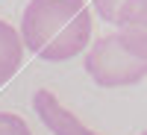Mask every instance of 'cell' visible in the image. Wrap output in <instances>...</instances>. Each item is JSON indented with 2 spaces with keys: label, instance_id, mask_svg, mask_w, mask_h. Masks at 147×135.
Segmentation results:
<instances>
[{
  "label": "cell",
  "instance_id": "3",
  "mask_svg": "<svg viewBox=\"0 0 147 135\" xmlns=\"http://www.w3.org/2000/svg\"><path fill=\"white\" fill-rule=\"evenodd\" d=\"M32 109H35V115H38V120L53 135H100L91 126H85L82 120L74 115L68 106H62V100H59L53 91H47V88H38L32 94Z\"/></svg>",
  "mask_w": 147,
  "mask_h": 135
},
{
  "label": "cell",
  "instance_id": "1",
  "mask_svg": "<svg viewBox=\"0 0 147 135\" xmlns=\"http://www.w3.org/2000/svg\"><path fill=\"white\" fill-rule=\"evenodd\" d=\"M21 41L44 62H68L85 53L91 12L85 0H30L21 18Z\"/></svg>",
  "mask_w": 147,
  "mask_h": 135
},
{
  "label": "cell",
  "instance_id": "4",
  "mask_svg": "<svg viewBox=\"0 0 147 135\" xmlns=\"http://www.w3.org/2000/svg\"><path fill=\"white\" fill-rule=\"evenodd\" d=\"M24 41L21 32L9 21H0V85L9 82L24 65Z\"/></svg>",
  "mask_w": 147,
  "mask_h": 135
},
{
  "label": "cell",
  "instance_id": "5",
  "mask_svg": "<svg viewBox=\"0 0 147 135\" xmlns=\"http://www.w3.org/2000/svg\"><path fill=\"white\" fill-rule=\"evenodd\" d=\"M115 27L127 30V32H141V35H147V0H129V3L121 9Z\"/></svg>",
  "mask_w": 147,
  "mask_h": 135
},
{
  "label": "cell",
  "instance_id": "7",
  "mask_svg": "<svg viewBox=\"0 0 147 135\" xmlns=\"http://www.w3.org/2000/svg\"><path fill=\"white\" fill-rule=\"evenodd\" d=\"M127 3H129V0H91L94 12H97V15H100L106 24H115L118 15H121V9H124Z\"/></svg>",
  "mask_w": 147,
  "mask_h": 135
},
{
  "label": "cell",
  "instance_id": "2",
  "mask_svg": "<svg viewBox=\"0 0 147 135\" xmlns=\"http://www.w3.org/2000/svg\"><path fill=\"white\" fill-rule=\"evenodd\" d=\"M85 73L103 88H124L147 77V35L109 32L97 38L85 53Z\"/></svg>",
  "mask_w": 147,
  "mask_h": 135
},
{
  "label": "cell",
  "instance_id": "6",
  "mask_svg": "<svg viewBox=\"0 0 147 135\" xmlns=\"http://www.w3.org/2000/svg\"><path fill=\"white\" fill-rule=\"evenodd\" d=\"M0 135H32L27 120L12 112H0Z\"/></svg>",
  "mask_w": 147,
  "mask_h": 135
},
{
  "label": "cell",
  "instance_id": "8",
  "mask_svg": "<svg viewBox=\"0 0 147 135\" xmlns=\"http://www.w3.org/2000/svg\"><path fill=\"white\" fill-rule=\"evenodd\" d=\"M141 135H147V129H144V132H141Z\"/></svg>",
  "mask_w": 147,
  "mask_h": 135
}]
</instances>
